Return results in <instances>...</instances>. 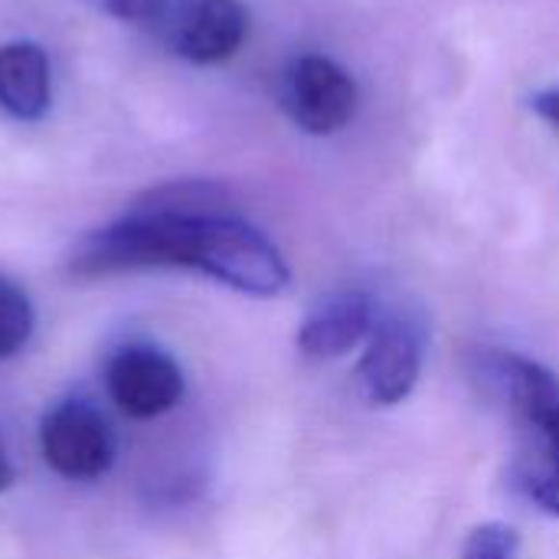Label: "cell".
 <instances>
[{"label": "cell", "mask_w": 559, "mask_h": 559, "mask_svg": "<svg viewBox=\"0 0 559 559\" xmlns=\"http://www.w3.org/2000/svg\"><path fill=\"white\" fill-rule=\"evenodd\" d=\"M33 324L36 314L29 298L13 282L0 278V360L26 347V341L33 337Z\"/></svg>", "instance_id": "obj_10"}, {"label": "cell", "mask_w": 559, "mask_h": 559, "mask_svg": "<svg viewBox=\"0 0 559 559\" xmlns=\"http://www.w3.org/2000/svg\"><path fill=\"white\" fill-rule=\"evenodd\" d=\"M282 108L308 134H334L357 111V82L331 56L305 52L282 75Z\"/></svg>", "instance_id": "obj_4"}, {"label": "cell", "mask_w": 559, "mask_h": 559, "mask_svg": "<svg viewBox=\"0 0 559 559\" xmlns=\"http://www.w3.org/2000/svg\"><path fill=\"white\" fill-rule=\"evenodd\" d=\"M462 559H521V537L508 524H481L468 534Z\"/></svg>", "instance_id": "obj_11"}, {"label": "cell", "mask_w": 559, "mask_h": 559, "mask_svg": "<svg viewBox=\"0 0 559 559\" xmlns=\"http://www.w3.org/2000/svg\"><path fill=\"white\" fill-rule=\"evenodd\" d=\"M92 3L121 23H160L170 0H92Z\"/></svg>", "instance_id": "obj_12"}, {"label": "cell", "mask_w": 559, "mask_h": 559, "mask_svg": "<svg viewBox=\"0 0 559 559\" xmlns=\"http://www.w3.org/2000/svg\"><path fill=\"white\" fill-rule=\"evenodd\" d=\"M105 386L111 403L131 419H154L170 413L183 396L180 364L151 344L121 347L105 370Z\"/></svg>", "instance_id": "obj_7"}, {"label": "cell", "mask_w": 559, "mask_h": 559, "mask_svg": "<svg viewBox=\"0 0 559 559\" xmlns=\"http://www.w3.org/2000/svg\"><path fill=\"white\" fill-rule=\"evenodd\" d=\"M52 105L49 56L33 39L0 46V111L16 121H39Z\"/></svg>", "instance_id": "obj_9"}, {"label": "cell", "mask_w": 559, "mask_h": 559, "mask_svg": "<svg viewBox=\"0 0 559 559\" xmlns=\"http://www.w3.org/2000/svg\"><path fill=\"white\" fill-rule=\"evenodd\" d=\"M531 105H534V111H537L547 124H554L559 131V88L537 92V95L531 98Z\"/></svg>", "instance_id": "obj_13"}, {"label": "cell", "mask_w": 559, "mask_h": 559, "mask_svg": "<svg viewBox=\"0 0 559 559\" xmlns=\"http://www.w3.org/2000/svg\"><path fill=\"white\" fill-rule=\"evenodd\" d=\"M69 269L82 278L193 269L255 298H272L288 285L275 242L233 210L223 187L203 180L144 193L121 219L79 239Z\"/></svg>", "instance_id": "obj_1"}, {"label": "cell", "mask_w": 559, "mask_h": 559, "mask_svg": "<svg viewBox=\"0 0 559 559\" xmlns=\"http://www.w3.org/2000/svg\"><path fill=\"white\" fill-rule=\"evenodd\" d=\"M481 380L511 423L514 488L559 518V377L521 354H485Z\"/></svg>", "instance_id": "obj_2"}, {"label": "cell", "mask_w": 559, "mask_h": 559, "mask_svg": "<svg viewBox=\"0 0 559 559\" xmlns=\"http://www.w3.org/2000/svg\"><path fill=\"white\" fill-rule=\"evenodd\" d=\"M39 449L56 475L95 481L115 462V432L88 400H62L43 416Z\"/></svg>", "instance_id": "obj_3"}, {"label": "cell", "mask_w": 559, "mask_h": 559, "mask_svg": "<svg viewBox=\"0 0 559 559\" xmlns=\"http://www.w3.org/2000/svg\"><path fill=\"white\" fill-rule=\"evenodd\" d=\"M380 308L364 292H341L321 301L298 331V347L311 360H337L367 344Z\"/></svg>", "instance_id": "obj_8"}, {"label": "cell", "mask_w": 559, "mask_h": 559, "mask_svg": "<svg viewBox=\"0 0 559 559\" xmlns=\"http://www.w3.org/2000/svg\"><path fill=\"white\" fill-rule=\"evenodd\" d=\"M13 465H10V455H7V449H3V439H0V491H7L10 485H13Z\"/></svg>", "instance_id": "obj_14"}, {"label": "cell", "mask_w": 559, "mask_h": 559, "mask_svg": "<svg viewBox=\"0 0 559 559\" xmlns=\"http://www.w3.org/2000/svg\"><path fill=\"white\" fill-rule=\"evenodd\" d=\"M423 328L403 311H380L357 367L360 390L373 406L403 403L423 373Z\"/></svg>", "instance_id": "obj_5"}, {"label": "cell", "mask_w": 559, "mask_h": 559, "mask_svg": "<svg viewBox=\"0 0 559 559\" xmlns=\"http://www.w3.org/2000/svg\"><path fill=\"white\" fill-rule=\"evenodd\" d=\"M160 23L170 49L197 66L233 59L249 36L242 0H170Z\"/></svg>", "instance_id": "obj_6"}]
</instances>
